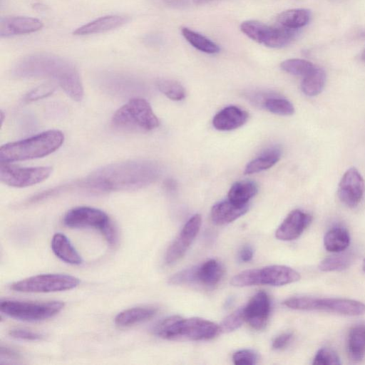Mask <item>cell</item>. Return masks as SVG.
Segmentation results:
<instances>
[{
	"label": "cell",
	"mask_w": 365,
	"mask_h": 365,
	"mask_svg": "<svg viewBox=\"0 0 365 365\" xmlns=\"http://www.w3.org/2000/svg\"><path fill=\"white\" fill-rule=\"evenodd\" d=\"M183 37L196 49L206 53H216L220 51L219 46L205 36L187 27L181 29Z\"/></svg>",
	"instance_id": "4dcf8cb0"
},
{
	"label": "cell",
	"mask_w": 365,
	"mask_h": 365,
	"mask_svg": "<svg viewBox=\"0 0 365 365\" xmlns=\"http://www.w3.org/2000/svg\"><path fill=\"white\" fill-rule=\"evenodd\" d=\"M293 338V334L285 332L277 336L272 342V348L275 350L284 349L290 343Z\"/></svg>",
	"instance_id": "b9f144b4"
},
{
	"label": "cell",
	"mask_w": 365,
	"mask_h": 365,
	"mask_svg": "<svg viewBox=\"0 0 365 365\" xmlns=\"http://www.w3.org/2000/svg\"><path fill=\"white\" fill-rule=\"evenodd\" d=\"M284 304L296 310L324 311L346 316H359L365 314V304L344 298L297 297L286 299Z\"/></svg>",
	"instance_id": "52a82bcc"
},
{
	"label": "cell",
	"mask_w": 365,
	"mask_h": 365,
	"mask_svg": "<svg viewBox=\"0 0 365 365\" xmlns=\"http://www.w3.org/2000/svg\"><path fill=\"white\" fill-rule=\"evenodd\" d=\"M349 243L350 236L348 231L341 227L330 229L324 237V247L330 252L339 253L345 250Z\"/></svg>",
	"instance_id": "4316f807"
},
{
	"label": "cell",
	"mask_w": 365,
	"mask_h": 365,
	"mask_svg": "<svg viewBox=\"0 0 365 365\" xmlns=\"http://www.w3.org/2000/svg\"><path fill=\"white\" fill-rule=\"evenodd\" d=\"M113 128L127 131H150L160 122L148 101L140 98L130 99L112 117Z\"/></svg>",
	"instance_id": "5b68a950"
},
{
	"label": "cell",
	"mask_w": 365,
	"mask_h": 365,
	"mask_svg": "<svg viewBox=\"0 0 365 365\" xmlns=\"http://www.w3.org/2000/svg\"><path fill=\"white\" fill-rule=\"evenodd\" d=\"M281 154L282 152L279 148H269L248 163L244 173L245 174H253L267 170L279 161Z\"/></svg>",
	"instance_id": "484cf974"
},
{
	"label": "cell",
	"mask_w": 365,
	"mask_h": 365,
	"mask_svg": "<svg viewBox=\"0 0 365 365\" xmlns=\"http://www.w3.org/2000/svg\"><path fill=\"white\" fill-rule=\"evenodd\" d=\"M280 67L288 73L304 77L314 68L315 66L304 59L291 58L282 62Z\"/></svg>",
	"instance_id": "1f68e13d"
},
{
	"label": "cell",
	"mask_w": 365,
	"mask_h": 365,
	"mask_svg": "<svg viewBox=\"0 0 365 365\" xmlns=\"http://www.w3.org/2000/svg\"><path fill=\"white\" fill-rule=\"evenodd\" d=\"M43 26L38 19L28 16H6L0 20L1 37L28 34L41 30Z\"/></svg>",
	"instance_id": "e0dca14e"
},
{
	"label": "cell",
	"mask_w": 365,
	"mask_h": 365,
	"mask_svg": "<svg viewBox=\"0 0 365 365\" xmlns=\"http://www.w3.org/2000/svg\"><path fill=\"white\" fill-rule=\"evenodd\" d=\"M347 352L352 361L359 362L363 360L365 356V326H354L349 330Z\"/></svg>",
	"instance_id": "603a6c76"
},
{
	"label": "cell",
	"mask_w": 365,
	"mask_h": 365,
	"mask_svg": "<svg viewBox=\"0 0 365 365\" xmlns=\"http://www.w3.org/2000/svg\"><path fill=\"white\" fill-rule=\"evenodd\" d=\"M362 268H363V270L365 272V259H364V262L362 264Z\"/></svg>",
	"instance_id": "bcb514c9"
},
{
	"label": "cell",
	"mask_w": 365,
	"mask_h": 365,
	"mask_svg": "<svg viewBox=\"0 0 365 365\" xmlns=\"http://www.w3.org/2000/svg\"><path fill=\"white\" fill-rule=\"evenodd\" d=\"M157 86L161 93L173 101H181L185 97L183 86L175 81L162 79L158 81Z\"/></svg>",
	"instance_id": "836d02e7"
},
{
	"label": "cell",
	"mask_w": 365,
	"mask_h": 365,
	"mask_svg": "<svg viewBox=\"0 0 365 365\" xmlns=\"http://www.w3.org/2000/svg\"><path fill=\"white\" fill-rule=\"evenodd\" d=\"M63 223L69 227H94L103 232L112 223L103 211L82 206L70 210L63 217Z\"/></svg>",
	"instance_id": "7c38bea8"
},
{
	"label": "cell",
	"mask_w": 365,
	"mask_h": 365,
	"mask_svg": "<svg viewBox=\"0 0 365 365\" xmlns=\"http://www.w3.org/2000/svg\"><path fill=\"white\" fill-rule=\"evenodd\" d=\"M257 185L252 181H240L234 183L228 192V200L238 205H247L257 192Z\"/></svg>",
	"instance_id": "f1b7e54d"
},
{
	"label": "cell",
	"mask_w": 365,
	"mask_h": 365,
	"mask_svg": "<svg viewBox=\"0 0 365 365\" xmlns=\"http://www.w3.org/2000/svg\"><path fill=\"white\" fill-rule=\"evenodd\" d=\"M197 282V267H192L176 273L170 279V283L181 284L187 283Z\"/></svg>",
	"instance_id": "74e56055"
},
{
	"label": "cell",
	"mask_w": 365,
	"mask_h": 365,
	"mask_svg": "<svg viewBox=\"0 0 365 365\" xmlns=\"http://www.w3.org/2000/svg\"><path fill=\"white\" fill-rule=\"evenodd\" d=\"M224 269L215 259H209L197 267V281L203 285L213 287L222 279Z\"/></svg>",
	"instance_id": "d4e9b609"
},
{
	"label": "cell",
	"mask_w": 365,
	"mask_h": 365,
	"mask_svg": "<svg viewBox=\"0 0 365 365\" xmlns=\"http://www.w3.org/2000/svg\"><path fill=\"white\" fill-rule=\"evenodd\" d=\"M300 277L299 273L289 267L270 265L241 272L232 278L231 284L235 287L282 286L297 282Z\"/></svg>",
	"instance_id": "8992f818"
},
{
	"label": "cell",
	"mask_w": 365,
	"mask_h": 365,
	"mask_svg": "<svg viewBox=\"0 0 365 365\" xmlns=\"http://www.w3.org/2000/svg\"><path fill=\"white\" fill-rule=\"evenodd\" d=\"M264 108L269 112L279 115H291L294 113L292 103L282 98L272 97L264 101Z\"/></svg>",
	"instance_id": "e575fe53"
},
{
	"label": "cell",
	"mask_w": 365,
	"mask_h": 365,
	"mask_svg": "<svg viewBox=\"0 0 365 365\" xmlns=\"http://www.w3.org/2000/svg\"><path fill=\"white\" fill-rule=\"evenodd\" d=\"M361 59L363 61L365 62V49L364 50L362 54H361Z\"/></svg>",
	"instance_id": "f6af8a7d"
},
{
	"label": "cell",
	"mask_w": 365,
	"mask_h": 365,
	"mask_svg": "<svg viewBox=\"0 0 365 365\" xmlns=\"http://www.w3.org/2000/svg\"><path fill=\"white\" fill-rule=\"evenodd\" d=\"M233 363L236 365H252L257 361V354L250 349H242L232 355Z\"/></svg>",
	"instance_id": "f35d334b"
},
{
	"label": "cell",
	"mask_w": 365,
	"mask_h": 365,
	"mask_svg": "<svg viewBox=\"0 0 365 365\" xmlns=\"http://www.w3.org/2000/svg\"><path fill=\"white\" fill-rule=\"evenodd\" d=\"M157 312L153 307H138L125 309L115 317V323L119 327H128L152 318Z\"/></svg>",
	"instance_id": "cb8c5ba5"
},
{
	"label": "cell",
	"mask_w": 365,
	"mask_h": 365,
	"mask_svg": "<svg viewBox=\"0 0 365 365\" xmlns=\"http://www.w3.org/2000/svg\"><path fill=\"white\" fill-rule=\"evenodd\" d=\"M64 303L59 301L46 302H31L18 300H2L1 312L11 318L25 321L36 322L52 317L60 312Z\"/></svg>",
	"instance_id": "ba28073f"
},
{
	"label": "cell",
	"mask_w": 365,
	"mask_h": 365,
	"mask_svg": "<svg viewBox=\"0 0 365 365\" xmlns=\"http://www.w3.org/2000/svg\"><path fill=\"white\" fill-rule=\"evenodd\" d=\"M212 1H215V0H193L194 3L196 4H206V3Z\"/></svg>",
	"instance_id": "ee69618b"
},
{
	"label": "cell",
	"mask_w": 365,
	"mask_h": 365,
	"mask_svg": "<svg viewBox=\"0 0 365 365\" xmlns=\"http://www.w3.org/2000/svg\"><path fill=\"white\" fill-rule=\"evenodd\" d=\"M64 141L63 133L49 130L32 137L2 145L1 163H13L43 158L58 150Z\"/></svg>",
	"instance_id": "3957f363"
},
{
	"label": "cell",
	"mask_w": 365,
	"mask_h": 365,
	"mask_svg": "<svg viewBox=\"0 0 365 365\" xmlns=\"http://www.w3.org/2000/svg\"><path fill=\"white\" fill-rule=\"evenodd\" d=\"M220 331L215 323L197 317L183 319L171 316L160 321L154 328L158 336L169 340H209Z\"/></svg>",
	"instance_id": "277c9868"
},
{
	"label": "cell",
	"mask_w": 365,
	"mask_h": 365,
	"mask_svg": "<svg viewBox=\"0 0 365 365\" xmlns=\"http://www.w3.org/2000/svg\"><path fill=\"white\" fill-rule=\"evenodd\" d=\"M271 306L267 294L259 291L243 307L245 320L257 330L263 329L268 321Z\"/></svg>",
	"instance_id": "9a60e30c"
},
{
	"label": "cell",
	"mask_w": 365,
	"mask_h": 365,
	"mask_svg": "<svg viewBox=\"0 0 365 365\" xmlns=\"http://www.w3.org/2000/svg\"><path fill=\"white\" fill-rule=\"evenodd\" d=\"M248 119V113L241 108L230 106L219 111L213 118L212 125L219 130L228 131L243 125Z\"/></svg>",
	"instance_id": "d6986e66"
},
{
	"label": "cell",
	"mask_w": 365,
	"mask_h": 365,
	"mask_svg": "<svg viewBox=\"0 0 365 365\" xmlns=\"http://www.w3.org/2000/svg\"><path fill=\"white\" fill-rule=\"evenodd\" d=\"M253 257V250L249 246H244L239 253V259L240 261L247 262L250 261Z\"/></svg>",
	"instance_id": "7bdbcfd3"
},
{
	"label": "cell",
	"mask_w": 365,
	"mask_h": 365,
	"mask_svg": "<svg viewBox=\"0 0 365 365\" xmlns=\"http://www.w3.org/2000/svg\"><path fill=\"white\" fill-rule=\"evenodd\" d=\"M248 209V204L238 205L229 200H223L212 206L211 219L215 224L218 225L229 224L245 215Z\"/></svg>",
	"instance_id": "44dd1931"
},
{
	"label": "cell",
	"mask_w": 365,
	"mask_h": 365,
	"mask_svg": "<svg viewBox=\"0 0 365 365\" xmlns=\"http://www.w3.org/2000/svg\"><path fill=\"white\" fill-rule=\"evenodd\" d=\"M351 263V258L348 254L336 255L324 259L319 268L323 272L342 271L348 268Z\"/></svg>",
	"instance_id": "d6a6232c"
},
{
	"label": "cell",
	"mask_w": 365,
	"mask_h": 365,
	"mask_svg": "<svg viewBox=\"0 0 365 365\" xmlns=\"http://www.w3.org/2000/svg\"><path fill=\"white\" fill-rule=\"evenodd\" d=\"M9 335L16 339L36 341L43 338V335L37 332L24 329H14L9 331Z\"/></svg>",
	"instance_id": "60d3db41"
},
{
	"label": "cell",
	"mask_w": 365,
	"mask_h": 365,
	"mask_svg": "<svg viewBox=\"0 0 365 365\" xmlns=\"http://www.w3.org/2000/svg\"><path fill=\"white\" fill-rule=\"evenodd\" d=\"M244 322L245 320L243 307H241L223 319L220 325V331L225 333L233 331L241 327Z\"/></svg>",
	"instance_id": "d590c367"
},
{
	"label": "cell",
	"mask_w": 365,
	"mask_h": 365,
	"mask_svg": "<svg viewBox=\"0 0 365 365\" xmlns=\"http://www.w3.org/2000/svg\"><path fill=\"white\" fill-rule=\"evenodd\" d=\"M312 220V216L302 210H292L279 226L275 236L278 240L283 241L295 240L309 225Z\"/></svg>",
	"instance_id": "2e32d148"
},
{
	"label": "cell",
	"mask_w": 365,
	"mask_h": 365,
	"mask_svg": "<svg viewBox=\"0 0 365 365\" xmlns=\"http://www.w3.org/2000/svg\"><path fill=\"white\" fill-rule=\"evenodd\" d=\"M325 81L324 71L315 66L309 73L304 77L301 85L302 91L308 96H315L322 91Z\"/></svg>",
	"instance_id": "f546056e"
},
{
	"label": "cell",
	"mask_w": 365,
	"mask_h": 365,
	"mask_svg": "<svg viewBox=\"0 0 365 365\" xmlns=\"http://www.w3.org/2000/svg\"><path fill=\"white\" fill-rule=\"evenodd\" d=\"M127 16L109 15L96 19L84 24L73 31L76 36H86L104 33L121 27L129 21Z\"/></svg>",
	"instance_id": "ac0fdd59"
},
{
	"label": "cell",
	"mask_w": 365,
	"mask_h": 365,
	"mask_svg": "<svg viewBox=\"0 0 365 365\" xmlns=\"http://www.w3.org/2000/svg\"><path fill=\"white\" fill-rule=\"evenodd\" d=\"M51 249L56 257L62 261L80 264L82 258L68 237L62 233H56L51 240Z\"/></svg>",
	"instance_id": "7402d4cb"
},
{
	"label": "cell",
	"mask_w": 365,
	"mask_h": 365,
	"mask_svg": "<svg viewBox=\"0 0 365 365\" xmlns=\"http://www.w3.org/2000/svg\"><path fill=\"white\" fill-rule=\"evenodd\" d=\"M80 283L78 278L63 274H43L16 282L11 289L20 292H54L75 288Z\"/></svg>",
	"instance_id": "30bf717a"
},
{
	"label": "cell",
	"mask_w": 365,
	"mask_h": 365,
	"mask_svg": "<svg viewBox=\"0 0 365 365\" xmlns=\"http://www.w3.org/2000/svg\"><path fill=\"white\" fill-rule=\"evenodd\" d=\"M311 18V13L305 9H289L280 13L277 21L280 26L297 30L306 26Z\"/></svg>",
	"instance_id": "83f0119b"
},
{
	"label": "cell",
	"mask_w": 365,
	"mask_h": 365,
	"mask_svg": "<svg viewBox=\"0 0 365 365\" xmlns=\"http://www.w3.org/2000/svg\"><path fill=\"white\" fill-rule=\"evenodd\" d=\"M12 73L21 78H50L73 101L83 99V87L77 68L57 55L45 52L28 55L16 63Z\"/></svg>",
	"instance_id": "7a4b0ae2"
},
{
	"label": "cell",
	"mask_w": 365,
	"mask_h": 365,
	"mask_svg": "<svg viewBox=\"0 0 365 365\" xmlns=\"http://www.w3.org/2000/svg\"><path fill=\"white\" fill-rule=\"evenodd\" d=\"M365 192V183L360 173L355 168L348 169L338 186V197L346 207L354 208L361 201Z\"/></svg>",
	"instance_id": "4fadbf2b"
},
{
	"label": "cell",
	"mask_w": 365,
	"mask_h": 365,
	"mask_svg": "<svg viewBox=\"0 0 365 365\" xmlns=\"http://www.w3.org/2000/svg\"><path fill=\"white\" fill-rule=\"evenodd\" d=\"M160 168L153 161L128 160L98 168L78 180L46 190L34 196L39 202L70 191L93 193L134 190L146 187L158 177Z\"/></svg>",
	"instance_id": "6da1fadb"
},
{
	"label": "cell",
	"mask_w": 365,
	"mask_h": 365,
	"mask_svg": "<svg viewBox=\"0 0 365 365\" xmlns=\"http://www.w3.org/2000/svg\"><path fill=\"white\" fill-rule=\"evenodd\" d=\"M201 223V216L198 214L193 215L187 220L166 252L165 259L167 264L175 262L185 255L197 236Z\"/></svg>",
	"instance_id": "5bb4252c"
},
{
	"label": "cell",
	"mask_w": 365,
	"mask_h": 365,
	"mask_svg": "<svg viewBox=\"0 0 365 365\" xmlns=\"http://www.w3.org/2000/svg\"><path fill=\"white\" fill-rule=\"evenodd\" d=\"M240 30L253 41L269 48H282L294 38L296 30L282 26H271L262 22L249 20L240 25Z\"/></svg>",
	"instance_id": "9c48e42d"
},
{
	"label": "cell",
	"mask_w": 365,
	"mask_h": 365,
	"mask_svg": "<svg viewBox=\"0 0 365 365\" xmlns=\"http://www.w3.org/2000/svg\"><path fill=\"white\" fill-rule=\"evenodd\" d=\"M103 89L117 95L130 96L134 93L138 83L130 76L120 73H106L100 77Z\"/></svg>",
	"instance_id": "ffe728a7"
},
{
	"label": "cell",
	"mask_w": 365,
	"mask_h": 365,
	"mask_svg": "<svg viewBox=\"0 0 365 365\" xmlns=\"http://www.w3.org/2000/svg\"><path fill=\"white\" fill-rule=\"evenodd\" d=\"M340 364V359L336 353L329 348L320 349L313 359V364L338 365Z\"/></svg>",
	"instance_id": "8d00e7d4"
},
{
	"label": "cell",
	"mask_w": 365,
	"mask_h": 365,
	"mask_svg": "<svg viewBox=\"0 0 365 365\" xmlns=\"http://www.w3.org/2000/svg\"><path fill=\"white\" fill-rule=\"evenodd\" d=\"M51 167L22 168L1 163L0 180L9 186L25 187L46 180L52 173Z\"/></svg>",
	"instance_id": "8fae6325"
},
{
	"label": "cell",
	"mask_w": 365,
	"mask_h": 365,
	"mask_svg": "<svg viewBox=\"0 0 365 365\" xmlns=\"http://www.w3.org/2000/svg\"><path fill=\"white\" fill-rule=\"evenodd\" d=\"M363 35L365 36V34H363Z\"/></svg>",
	"instance_id": "7dc6e473"
},
{
	"label": "cell",
	"mask_w": 365,
	"mask_h": 365,
	"mask_svg": "<svg viewBox=\"0 0 365 365\" xmlns=\"http://www.w3.org/2000/svg\"><path fill=\"white\" fill-rule=\"evenodd\" d=\"M55 91V86L51 84H43L36 87L26 95L24 101L31 102L50 96Z\"/></svg>",
	"instance_id": "ab89813d"
}]
</instances>
